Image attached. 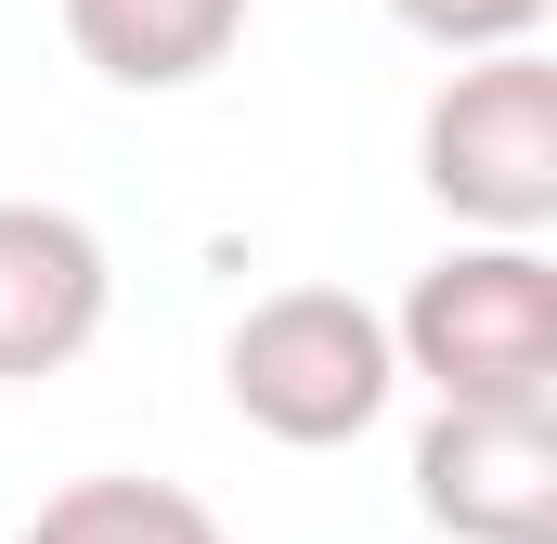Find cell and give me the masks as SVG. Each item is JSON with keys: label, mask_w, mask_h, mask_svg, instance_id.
<instances>
[{"label": "cell", "mask_w": 557, "mask_h": 544, "mask_svg": "<svg viewBox=\"0 0 557 544\" xmlns=\"http://www.w3.org/2000/svg\"><path fill=\"white\" fill-rule=\"evenodd\" d=\"M221 390H234V415H247L260 441H285V454H350L376 415L403 403L389 311L350 298V285H273V298L234 311Z\"/></svg>", "instance_id": "cell-1"}, {"label": "cell", "mask_w": 557, "mask_h": 544, "mask_svg": "<svg viewBox=\"0 0 557 544\" xmlns=\"http://www.w3.org/2000/svg\"><path fill=\"white\" fill-rule=\"evenodd\" d=\"M117 311V260L78 208H39V195H0V390L26 376H65Z\"/></svg>", "instance_id": "cell-5"}, {"label": "cell", "mask_w": 557, "mask_h": 544, "mask_svg": "<svg viewBox=\"0 0 557 544\" xmlns=\"http://www.w3.org/2000/svg\"><path fill=\"white\" fill-rule=\"evenodd\" d=\"M26 544H234L182 480H131V467H104V480H65L39 519H26Z\"/></svg>", "instance_id": "cell-7"}, {"label": "cell", "mask_w": 557, "mask_h": 544, "mask_svg": "<svg viewBox=\"0 0 557 544\" xmlns=\"http://www.w3.org/2000/svg\"><path fill=\"white\" fill-rule=\"evenodd\" d=\"M416 182L454 208V234H545L557 221V65L532 39L454 52V78L416 118Z\"/></svg>", "instance_id": "cell-3"}, {"label": "cell", "mask_w": 557, "mask_h": 544, "mask_svg": "<svg viewBox=\"0 0 557 544\" xmlns=\"http://www.w3.org/2000/svg\"><path fill=\"white\" fill-rule=\"evenodd\" d=\"M416 519L454 544H557V403H441L416 428Z\"/></svg>", "instance_id": "cell-4"}, {"label": "cell", "mask_w": 557, "mask_h": 544, "mask_svg": "<svg viewBox=\"0 0 557 544\" xmlns=\"http://www.w3.org/2000/svg\"><path fill=\"white\" fill-rule=\"evenodd\" d=\"M403 376L428 403H557V260L545 234H467L389 311Z\"/></svg>", "instance_id": "cell-2"}, {"label": "cell", "mask_w": 557, "mask_h": 544, "mask_svg": "<svg viewBox=\"0 0 557 544\" xmlns=\"http://www.w3.org/2000/svg\"><path fill=\"white\" fill-rule=\"evenodd\" d=\"M557 0H389V26L428 52H506V39H545Z\"/></svg>", "instance_id": "cell-8"}, {"label": "cell", "mask_w": 557, "mask_h": 544, "mask_svg": "<svg viewBox=\"0 0 557 544\" xmlns=\"http://www.w3.org/2000/svg\"><path fill=\"white\" fill-rule=\"evenodd\" d=\"M52 13H65V52L104 91H195L247 39V0H52Z\"/></svg>", "instance_id": "cell-6"}]
</instances>
